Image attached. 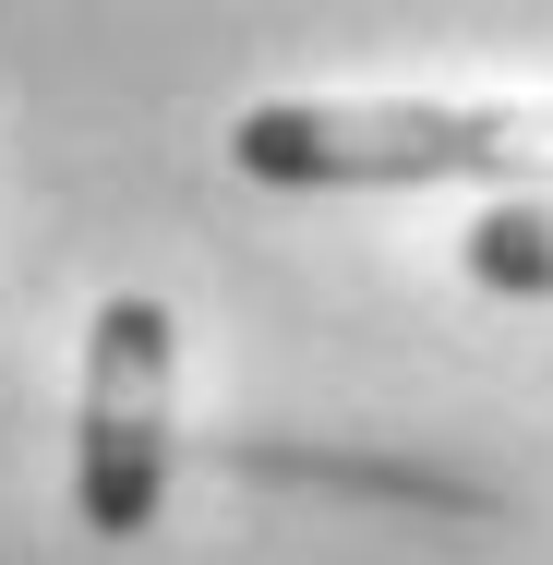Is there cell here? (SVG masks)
<instances>
[{
    "mask_svg": "<svg viewBox=\"0 0 553 565\" xmlns=\"http://www.w3.org/2000/svg\"><path fill=\"white\" fill-rule=\"evenodd\" d=\"M228 157L277 193L361 181H493L553 193V97H265L228 120Z\"/></svg>",
    "mask_w": 553,
    "mask_h": 565,
    "instance_id": "obj_1",
    "label": "cell"
},
{
    "mask_svg": "<svg viewBox=\"0 0 553 565\" xmlns=\"http://www.w3.org/2000/svg\"><path fill=\"white\" fill-rule=\"evenodd\" d=\"M169 361H181L169 301L109 289L85 326V409H73V505L97 542H145L169 505Z\"/></svg>",
    "mask_w": 553,
    "mask_h": 565,
    "instance_id": "obj_2",
    "label": "cell"
},
{
    "mask_svg": "<svg viewBox=\"0 0 553 565\" xmlns=\"http://www.w3.org/2000/svg\"><path fill=\"white\" fill-rule=\"evenodd\" d=\"M457 265H469V289H493V301H553V193L481 205L469 241H457Z\"/></svg>",
    "mask_w": 553,
    "mask_h": 565,
    "instance_id": "obj_3",
    "label": "cell"
}]
</instances>
